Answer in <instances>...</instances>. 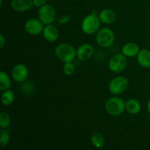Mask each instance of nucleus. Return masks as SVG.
I'll return each instance as SVG.
<instances>
[{
  "label": "nucleus",
  "instance_id": "1",
  "mask_svg": "<svg viewBox=\"0 0 150 150\" xmlns=\"http://www.w3.org/2000/svg\"><path fill=\"white\" fill-rule=\"evenodd\" d=\"M55 55L57 59L64 63L74 61L77 57L74 47L67 42H62L57 45L55 49Z\"/></svg>",
  "mask_w": 150,
  "mask_h": 150
},
{
  "label": "nucleus",
  "instance_id": "2",
  "mask_svg": "<svg viewBox=\"0 0 150 150\" xmlns=\"http://www.w3.org/2000/svg\"><path fill=\"white\" fill-rule=\"evenodd\" d=\"M125 106L126 102L122 98L119 97H112L105 103V109L109 115L118 117L125 111Z\"/></svg>",
  "mask_w": 150,
  "mask_h": 150
},
{
  "label": "nucleus",
  "instance_id": "3",
  "mask_svg": "<svg viewBox=\"0 0 150 150\" xmlns=\"http://www.w3.org/2000/svg\"><path fill=\"white\" fill-rule=\"evenodd\" d=\"M100 20L98 14H91L86 16L81 22V29L86 35H93L97 33L100 26Z\"/></svg>",
  "mask_w": 150,
  "mask_h": 150
},
{
  "label": "nucleus",
  "instance_id": "4",
  "mask_svg": "<svg viewBox=\"0 0 150 150\" xmlns=\"http://www.w3.org/2000/svg\"><path fill=\"white\" fill-rule=\"evenodd\" d=\"M114 32L109 28H102L97 32L96 42L102 48H109L114 44Z\"/></svg>",
  "mask_w": 150,
  "mask_h": 150
},
{
  "label": "nucleus",
  "instance_id": "5",
  "mask_svg": "<svg viewBox=\"0 0 150 150\" xmlns=\"http://www.w3.org/2000/svg\"><path fill=\"white\" fill-rule=\"evenodd\" d=\"M129 85V81L125 76L114 78L108 83V90L112 95H121L126 91Z\"/></svg>",
  "mask_w": 150,
  "mask_h": 150
},
{
  "label": "nucleus",
  "instance_id": "6",
  "mask_svg": "<svg viewBox=\"0 0 150 150\" xmlns=\"http://www.w3.org/2000/svg\"><path fill=\"white\" fill-rule=\"evenodd\" d=\"M57 13L52 5L45 4V5L39 7L38 10V18L42 21L44 25L52 24L56 20Z\"/></svg>",
  "mask_w": 150,
  "mask_h": 150
},
{
  "label": "nucleus",
  "instance_id": "7",
  "mask_svg": "<svg viewBox=\"0 0 150 150\" xmlns=\"http://www.w3.org/2000/svg\"><path fill=\"white\" fill-rule=\"evenodd\" d=\"M127 57L124 54H117L113 56L108 62V68L114 73H120L127 67Z\"/></svg>",
  "mask_w": 150,
  "mask_h": 150
},
{
  "label": "nucleus",
  "instance_id": "8",
  "mask_svg": "<svg viewBox=\"0 0 150 150\" xmlns=\"http://www.w3.org/2000/svg\"><path fill=\"white\" fill-rule=\"evenodd\" d=\"M43 25L39 18H30L25 23L24 29L29 35H38L42 33L44 29Z\"/></svg>",
  "mask_w": 150,
  "mask_h": 150
},
{
  "label": "nucleus",
  "instance_id": "9",
  "mask_svg": "<svg viewBox=\"0 0 150 150\" xmlns=\"http://www.w3.org/2000/svg\"><path fill=\"white\" fill-rule=\"evenodd\" d=\"M29 76V70L23 64H17L12 70V77L13 80L18 83L26 81Z\"/></svg>",
  "mask_w": 150,
  "mask_h": 150
},
{
  "label": "nucleus",
  "instance_id": "10",
  "mask_svg": "<svg viewBox=\"0 0 150 150\" xmlns=\"http://www.w3.org/2000/svg\"><path fill=\"white\" fill-rule=\"evenodd\" d=\"M93 54L94 47L89 43L83 44L76 50L77 58L81 61H86L92 57Z\"/></svg>",
  "mask_w": 150,
  "mask_h": 150
},
{
  "label": "nucleus",
  "instance_id": "11",
  "mask_svg": "<svg viewBox=\"0 0 150 150\" xmlns=\"http://www.w3.org/2000/svg\"><path fill=\"white\" fill-rule=\"evenodd\" d=\"M10 5L14 11L22 13L30 10L34 4L33 0H11Z\"/></svg>",
  "mask_w": 150,
  "mask_h": 150
},
{
  "label": "nucleus",
  "instance_id": "12",
  "mask_svg": "<svg viewBox=\"0 0 150 150\" xmlns=\"http://www.w3.org/2000/svg\"><path fill=\"white\" fill-rule=\"evenodd\" d=\"M42 36L48 42H55L59 38V30L53 24L45 25L42 31Z\"/></svg>",
  "mask_w": 150,
  "mask_h": 150
},
{
  "label": "nucleus",
  "instance_id": "13",
  "mask_svg": "<svg viewBox=\"0 0 150 150\" xmlns=\"http://www.w3.org/2000/svg\"><path fill=\"white\" fill-rule=\"evenodd\" d=\"M140 51V48L138 44L130 42L125 44L122 48V54H124L127 58H133L136 57Z\"/></svg>",
  "mask_w": 150,
  "mask_h": 150
},
{
  "label": "nucleus",
  "instance_id": "14",
  "mask_svg": "<svg viewBox=\"0 0 150 150\" xmlns=\"http://www.w3.org/2000/svg\"><path fill=\"white\" fill-rule=\"evenodd\" d=\"M98 16L100 21L105 24H111L117 19L115 12L111 9H103L100 12Z\"/></svg>",
  "mask_w": 150,
  "mask_h": 150
},
{
  "label": "nucleus",
  "instance_id": "15",
  "mask_svg": "<svg viewBox=\"0 0 150 150\" xmlns=\"http://www.w3.org/2000/svg\"><path fill=\"white\" fill-rule=\"evenodd\" d=\"M138 64L144 68L150 67V51L146 48L141 49L136 56Z\"/></svg>",
  "mask_w": 150,
  "mask_h": 150
},
{
  "label": "nucleus",
  "instance_id": "16",
  "mask_svg": "<svg viewBox=\"0 0 150 150\" xmlns=\"http://www.w3.org/2000/svg\"><path fill=\"white\" fill-rule=\"evenodd\" d=\"M125 109L129 114H137L141 111L142 105H141V103H139V101L134 99V98H131V99H129L126 102Z\"/></svg>",
  "mask_w": 150,
  "mask_h": 150
},
{
  "label": "nucleus",
  "instance_id": "17",
  "mask_svg": "<svg viewBox=\"0 0 150 150\" xmlns=\"http://www.w3.org/2000/svg\"><path fill=\"white\" fill-rule=\"evenodd\" d=\"M92 144L96 148H102L105 144V139L103 135L100 132H95L91 136Z\"/></svg>",
  "mask_w": 150,
  "mask_h": 150
},
{
  "label": "nucleus",
  "instance_id": "18",
  "mask_svg": "<svg viewBox=\"0 0 150 150\" xmlns=\"http://www.w3.org/2000/svg\"><path fill=\"white\" fill-rule=\"evenodd\" d=\"M15 100V95L13 92L10 89H7L3 92L1 96V103L5 106H9L12 105L14 102Z\"/></svg>",
  "mask_w": 150,
  "mask_h": 150
},
{
  "label": "nucleus",
  "instance_id": "19",
  "mask_svg": "<svg viewBox=\"0 0 150 150\" xmlns=\"http://www.w3.org/2000/svg\"><path fill=\"white\" fill-rule=\"evenodd\" d=\"M11 86V80L7 73L5 72H0V90L4 91L9 89Z\"/></svg>",
  "mask_w": 150,
  "mask_h": 150
},
{
  "label": "nucleus",
  "instance_id": "20",
  "mask_svg": "<svg viewBox=\"0 0 150 150\" xmlns=\"http://www.w3.org/2000/svg\"><path fill=\"white\" fill-rule=\"evenodd\" d=\"M11 124V117L10 114L5 111H2L0 114V127L7 129Z\"/></svg>",
  "mask_w": 150,
  "mask_h": 150
},
{
  "label": "nucleus",
  "instance_id": "21",
  "mask_svg": "<svg viewBox=\"0 0 150 150\" xmlns=\"http://www.w3.org/2000/svg\"><path fill=\"white\" fill-rule=\"evenodd\" d=\"M10 142V134L7 129L1 128L0 130V146L4 147Z\"/></svg>",
  "mask_w": 150,
  "mask_h": 150
},
{
  "label": "nucleus",
  "instance_id": "22",
  "mask_svg": "<svg viewBox=\"0 0 150 150\" xmlns=\"http://www.w3.org/2000/svg\"><path fill=\"white\" fill-rule=\"evenodd\" d=\"M62 70L63 73L66 76H73L76 73V66H75V64L72 62H65L64 63V65H63Z\"/></svg>",
  "mask_w": 150,
  "mask_h": 150
},
{
  "label": "nucleus",
  "instance_id": "23",
  "mask_svg": "<svg viewBox=\"0 0 150 150\" xmlns=\"http://www.w3.org/2000/svg\"><path fill=\"white\" fill-rule=\"evenodd\" d=\"M34 89H35V86L32 83H25L21 86L22 92L24 94H27V95H29L30 93L33 92Z\"/></svg>",
  "mask_w": 150,
  "mask_h": 150
},
{
  "label": "nucleus",
  "instance_id": "24",
  "mask_svg": "<svg viewBox=\"0 0 150 150\" xmlns=\"http://www.w3.org/2000/svg\"><path fill=\"white\" fill-rule=\"evenodd\" d=\"M48 0H33V4L36 7H40L46 4Z\"/></svg>",
  "mask_w": 150,
  "mask_h": 150
},
{
  "label": "nucleus",
  "instance_id": "25",
  "mask_svg": "<svg viewBox=\"0 0 150 150\" xmlns=\"http://www.w3.org/2000/svg\"><path fill=\"white\" fill-rule=\"evenodd\" d=\"M70 17L69 16H62L61 17H59V23L60 24H64V23H67L70 21Z\"/></svg>",
  "mask_w": 150,
  "mask_h": 150
},
{
  "label": "nucleus",
  "instance_id": "26",
  "mask_svg": "<svg viewBox=\"0 0 150 150\" xmlns=\"http://www.w3.org/2000/svg\"><path fill=\"white\" fill-rule=\"evenodd\" d=\"M5 44V39L2 35H0V48H2Z\"/></svg>",
  "mask_w": 150,
  "mask_h": 150
},
{
  "label": "nucleus",
  "instance_id": "27",
  "mask_svg": "<svg viewBox=\"0 0 150 150\" xmlns=\"http://www.w3.org/2000/svg\"><path fill=\"white\" fill-rule=\"evenodd\" d=\"M147 111L150 115V99L149 100V101H148L147 103Z\"/></svg>",
  "mask_w": 150,
  "mask_h": 150
}]
</instances>
